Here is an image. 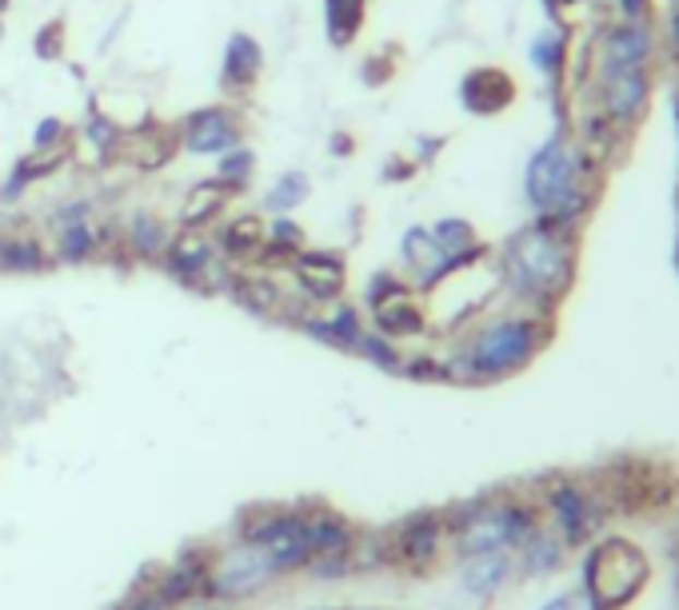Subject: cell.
I'll list each match as a JSON object with an SVG mask.
<instances>
[{
    "instance_id": "obj_30",
    "label": "cell",
    "mask_w": 679,
    "mask_h": 610,
    "mask_svg": "<svg viewBox=\"0 0 679 610\" xmlns=\"http://www.w3.org/2000/svg\"><path fill=\"white\" fill-rule=\"evenodd\" d=\"M432 240L440 243V252L444 255H468V252H476L480 248V231H476V224L472 219H464V216H444V219H436L432 228Z\"/></svg>"
},
{
    "instance_id": "obj_44",
    "label": "cell",
    "mask_w": 679,
    "mask_h": 610,
    "mask_svg": "<svg viewBox=\"0 0 679 610\" xmlns=\"http://www.w3.org/2000/svg\"><path fill=\"white\" fill-rule=\"evenodd\" d=\"M444 144H448L444 136H420V140H416V156H412V160L420 164V168H428V164H432L436 156L444 152Z\"/></svg>"
},
{
    "instance_id": "obj_45",
    "label": "cell",
    "mask_w": 679,
    "mask_h": 610,
    "mask_svg": "<svg viewBox=\"0 0 679 610\" xmlns=\"http://www.w3.org/2000/svg\"><path fill=\"white\" fill-rule=\"evenodd\" d=\"M416 172H420V164H416V160H404V156H396V160L384 164V180H412Z\"/></svg>"
},
{
    "instance_id": "obj_21",
    "label": "cell",
    "mask_w": 679,
    "mask_h": 610,
    "mask_svg": "<svg viewBox=\"0 0 679 610\" xmlns=\"http://www.w3.org/2000/svg\"><path fill=\"white\" fill-rule=\"evenodd\" d=\"M508 578H512V559L508 554H472V559H464L460 587L468 590L472 599H496Z\"/></svg>"
},
{
    "instance_id": "obj_48",
    "label": "cell",
    "mask_w": 679,
    "mask_h": 610,
    "mask_svg": "<svg viewBox=\"0 0 679 610\" xmlns=\"http://www.w3.org/2000/svg\"><path fill=\"white\" fill-rule=\"evenodd\" d=\"M575 4H584V0H544V9H548V16L556 21L563 9H575Z\"/></svg>"
},
{
    "instance_id": "obj_39",
    "label": "cell",
    "mask_w": 679,
    "mask_h": 610,
    "mask_svg": "<svg viewBox=\"0 0 679 610\" xmlns=\"http://www.w3.org/2000/svg\"><path fill=\"white\" fill-rule=\"evenodd\" d=\"M412 284H404L400 276H392V272H376L372 279H368V288H364V303H368V311H376L380 303L388 300H400V296H408Z\"/></svg>"
},
{
    "instance_id": "obj_20",
    "label": "cell",
    "mask_w": 679,
    "mask_h": 610,
    "mask_svg": "<svg viewBox=\"0 0 679 610\" xmlns=\"http://www.w3.org/2000/svg\"><path fill=\"white\" fill-rule=\"evenodd\" d=\"M264 240H269V224L260 216H233L221 224L216 236V252H224L228 260L245 264V260H260L264 255Z\"/></svg>"
},
{
    "instance_id": "obj_6",
    "label": "cell",
    "mask_w": 679,
    "mask_h": 610,
    "mask_svg": "<svg viewBox=\"0 0 679 610\" xmlns=\"http://www.w3.org/2000/svg\"><path fill=\"white\" fill-rule=\"evenodd\" d=\"M659 76L656 69H611V72H592V93H596V108L608 116L611 124H620L623 132H635L644 124L652 104H656Z\"/></svg>"
},
{
    "instance_id": "obj_51",
    "label": "cell",
    "mask_w": 679,
    "mask_h": 610,
    "mask_svg": "<svg viewBox=\"0 0 679 610\" xmlns=\"http://www.w3.org/2000/svg\"><path fill=\"white\" fill-rule=\"evenodd\" d=\"M4 240H9V236H4V231H0V252H4Z\"/></svg>"
},
{
    "instance_id": "obj_49",
    "label": "cell",
    "mask_w": 679,
    "mask_h": 610,
    "mask_svg": "<svg viewBox=\"0 0 679 610\" xmlns=\"http://www.w3.org/2000/svg\"><path fill=\"white\" fill-rule=\"evenodd\" d=\"M184 610H212L209 602H184Z\"/></svg>"
},
{
    "instance_id": "obj_28",
    "label": "cell",
    "mask_w": 679,
    "mask_h": 610,
    "mask_svg": "<svg viewBox=\"0 0 679 610\" xmlns=\"http://www.w3.org/2000/svg\"><path fill=\"white\" fill-rule=\"evenodd\" d=\"M308 196H312V176L293 168V172L272 180V188L264 192V212L269 216H293L296 207L308 204Z\"/></svg>"
},
{
    "instance_id": "obj_14",
    "label": "cell",
    "mask_w": 679,
    "mask_h": 610,
    "mask_svg": "<svg viewBox=\"0 0 679 610\" xmlns=\"http://www.w3.org/2000/svg\"><path fill=\"white\" fill-rule=\"evenodd\" d=\"M260 76H264V48L252 33H233L224 45L221 60V88L233 104H245L257 93Z\"/></svg>"
},
{
    "instance_id": "obj_12",
    "label": "cell",
    "mask_w": 679,
    "mask_h": 610,
    "mask_svg": "<svg viewBox=\"0 0 679 610\" xmlns=\"http://www.w3.org/2000/svg\"><path fill=\"white\" fill-rule=\"evenodd\" d=\"M296 276V288L305 291L312 303H336L344 296V284H348V267H344V255L340 252H324V248H300V252L288 260Z\"/></svg>"
},
{
    "instance_id": "obj_22",
    "label": "cell",
    "mask_w": 679,
    "mask_h": 610,
    "mask_svg": "<svg viewBox=\"0 0 679 610\" xmlns=\"http://www.w3.org/2000/svg\"><path fill=\"white\" fill-rule=\"evenodd\" d=\"M228 200H233V192H228L221 180H204V184H196L184 196V204H180V228L184 231L212 228V224L228 212Z\"/></svg>"
},
{
    "instance_id": "obj_38",
    "label": "cell",
    "mask_w": 679,
    "mask_h": 610,
    "mask_svg": "<svg viewBox=\"0 0 679 610\" xmlns=\"http://www.w3.org/2000/svg\"><path fill=\"white\" fill-rule=\"evenodd\" d=\"M69 148H72V136H69V124L60 116H45L33 128V152H69Z\"/></svg>"
},
{
    "instance_id": "obj_25",
    "label": "cell",
    "mask_w": 679,
    "mask_h": 610,
    "mask_svg": "<svg viewBox=\"0 0 679 610\" xmlns=\"http://www.w3.org/2000/svg\"><path fill=\"white\" fill-rule=\"evenodd\" d=\"M72 156L69 152H28L24 160H16V168L9 172V180H4V188H0V200H9V204H16V200L28 192V188L36 184V180H45V176L57 172V164H64Z\"/></svg>"
},
{
    "instance_id": "obj_7",
    "label": "cell",
    "mask_w": 679,
    "mask_h": 610,
    "mask_svg": "<svg viewBox=\"0 0 679 610\" xmlns=\"http://www.w3.org/2000/svg\"><path fill=\"white\" fill-rule=\"evenodd\" d=\"M240 542L260 547V551L276 563L281 575L300 571V566L312 563V547H308V518L296 515V511H257L252 523L245 527V535H240Z\"/></svg>"
},
{
    "instance_id": "obj_41",
    "label": "cell",
    "mask_w": 679,
    "mask_h": 610,
    "mask_svg": "<svg viewBox=\"0 0 679 610\" xmlns=\"http://www.w3.org/2000/svg\"><path fill=\"white\" fill-rule=\"evenodd\" d=\"M64 21H48L40 33H36V57L40 60H60L64 57Z\"/></svg>"
},
{
    "instance_id": "obj_35",
    "label": "cell",
    "mask_w": 679,
    "mask_h": 610,
    "mask_svg": "<svg viewBox=\"0 0 679 610\" xmlns=\"http://www.w3.org/2000/svg\"><path fill=\"white\" fill-rule=\"evenodd\" d=\"M81 144H88L100 160H108V156H117V152L124 148V132H120L105 112H93L88 116V124L81 128Z\"/></svg>"
},
{
    "instance_id": "obj_8",
    "label": "cell",
    "mask_w": 679,
    "mask_h": 610,
    "mask_svg": "<svg viewBox=\"0 0 679 610\" xmlns=\"http://www.w3.org/2000/svg\"><path fill=\"white\" fill-rule=\"evenodd\" d=\"M248 136V120L240 112V104H204L176 124V140L188 156H216L240 148Z\"/></svg>"
},
{
    "instance_id": "obj_31",
    "label": "cell",
    "mask_w": 679,
    "mask_h": 610,
    "mask_svg": "<svg viewBox=\"0 0 679 610\" xmlns=\"http://www.w3.org/2000/svg\"><path fill=\"white\" fill-rule=\"evenodd\" d=\"M96 248H100V236L93 231L88 219H81V224L57 228V252H52V260L57 264H84V260L96 255Z\"/></svg>"
},
{
    "instance_id": "obj_37",
    "label": "cell",
    "mask_w": 679,
    "mask_h": 610,
    "mask_svg": "<svg viewBox=\"0 0 679 610\" xmlns=\"http://www.w3.org/2000/svg\"><path fill=\"white\" fill-rule=\"evenodd\" d=\"M356 356H364L380 371H400L404 368V351L396 347V339H388V335H380V332H364L360 344H356Z\"/></svg>"
},
{
    "instance_id": "obj_23",
    "label": "cell",
    "mask_w": 679,
    "mask_h": 610,
    "mask_svg": "<svg viewBox=\"0 0 679 610\" xmlns=\"http://www.w3.org/2000/svg\"><path fill=\"white\" fill-rule=\"evenodd\" d=\"M372 332L388 335V339H416V335L428 332V315H424V308L408 296H400V300H388L380 303V308L372 311Z\"/></svg>"
},
{
    "instance_id": "obj_53",
    "label": "cell",
    "mask_w": 679,
    "mask_h": 610,
    "mask_svg": "<svg viewBox=\"0 0 679 610\" xmlns=\"http://www.w3.org/2000/svg\"><path fill=\"white\" fill-rule=\"evenodd\" d=\"M676 93H679V84H676Z\"/></svg>"
},
{
    "instance_id": "obj_1",
    "label": "cell",
    "mask_w": 679,
    "mask_h": 610,
    "mask_svg": "<svg viewBox=\"0 0 679 610\" xmlns=\"http://www.w3.org/2000/svg\"><path fill=\"white\" fill-rule=\"evenodd\" d=\"M604 172L608 168L592 152H584L575 144L572 128L556 124V132L527 156L524 200L544 224L580 231L599 204Z\"/></svg>"
},
{
    "instance_id": "obj_29",
    "label": "cell",
    "mask_w": 679,
    "mask_h": 610,
    "mask_svg": "<svg viewBox=\"0 0 679 610\" xmlns=\"http://www.w3.org/2000/svg\"><path fill=\"white\" fill-rule=\"evenodd\" d=\"M308 547L312 559H340L352 551V530L336 515H317L308 518Z\"/></svg>"
},
{
    "instance_id": "obj_15",
    "label": "cell",
    "mask_w": 679,
    "mask_h": 610,
    "mask_svg": "<svg viewBox=\"0 0 679 610\" xmlns=\"http://www.w3.org/2000/svg\"><path fill=\"white\" fill-rule=\"evenodd\" d=\"M165 272H172L188 288H209L212 276H221V252H216V243H212L209 236H200V231H180V236H172V243H168Z\"/></svg>"
},
{
    "instance_id": "obj_3",
    "label": "cell",
    "mask_w": 679,
    "mask_h": 610,
    "mask_svg": "<svg viewBox=\"0 0 679 610\" xmlns=\"http://www.w3.org/2000/svg\"><path fill=\"white\" fill-rule=\"evenodd\" d=\"M556 323L551 315H536V311H508L496 320L480 323L468 335V344L460 356L444 363L448 380L460 383H500L515 371H524L532 359L551 344Z\"/></svg>"
},
{
    "instance_id": "obj_32",
    "label": "cell",
    "mask_w": 679,
    "mask_h": 610,
    "mask_svg": "<svg viewBox=\"0 0 679 610\" xmlns=\"http://www.w3.org/2000/svg\"><path fill=\"white\" fill-rule=\"evenodd\" d=\"M233 291H236V300L245 303L248 311H257V315H276V311L284 308V291L276 288L269 276L233 279Z\"/></svg>"
},
{
    "instance_id": "obj_10",
    "label": "cell",
    "mask_w": 679,
    "mask_h": 610,
    "mask_svg": "<svg viewBox=\"0 0 679 610\" xmlns=\"http://www.w3.org/2000/svg\"><path fill=\"white\" fill-rule=\"evenodd\" d=\"M281 575L276 563L269 554L252 547V542H240L236 551L224 554V563H216L209 571V599H252L260 590L269 587L272 578Z\"/></svg>"
},
{
    "instance_id": "obj_42",
    "label": "cell",
    "mask_w": 679,
    "mask_h": 610,
    "mask_svg": "<svg viewBox=\"0 0 679 610\" xmlns=\"http://www.w3.org/2000/svg\"><path fill=\"white\" fill-rule=\"evenodd\" d=\"M384 57H388V52H384ZM384 57H368V60H364L360 81L368 84V88H380V84H388L392 76H396V64H392V60L384 64Z\"/></svg>"
},
{
    "instance_id": "obj_43",
    "label": "cell",
    "mask_w": 679,
    "mask_h": 610,
    "mask_svg": "<svg viewBox=\"0 0 679 610\" xmlns=\"http://www.w3.org/2000/svg\"><path fill=\"white\" fill-rule=\"evenodd\" d=\"M664 48H668L671 64H676L679 72V4H668V21H664Z\"/></svg>"
},
{
    "instance_id": "obj_40",
    "label": "cell",
    "mask_w": 679,
    "mask_h": 610,
    "mask_svg": "<svg viewBox=\"0 0 679 610\" xmlns=\"http://www.w3.org/2000/svg\"><path fill=\"white\" fill-rule=\"evenodd\" d=\"M659 0H616V21L623 24H656Z\"/></svg>"
},
{
    "instance_id": "obj_5",
    "label": "cell",
    "mask_w": 679,
    "mask_h": 610,
    "mask_svg": "<svg viewBox=\"0 0 679 610\" xmlns=\"http://www.w3.org/2000/svg\"><path fill=\"white\" fill-rule=\"evenodd\" d=\"M647 559L628 539H604L587 551L584 563V599L592 610H620L644 590Z\"/></svg>"
},
{
    "instance_id": "obj_19",
    "label": "cell",
    "mask_w": 679,
    "mask_h": 610,
    "mask_svg": "<svg viewBox=\"0 0 679 610\" xmlns=\"http://www.w3.org/2000/svg\"><path fill=\"white\" fill-rule=\"evenodd\" d=\"M300 332L320 339V344L336 347V351H356V344H360V335L368 332V327H364L360 308L336 303L329 315H305V320H300Z\"/></svg>"
},
{
    "instance_id": "obj_33",
    "label": "cell",
    "mask_w": 679,
    "mask_h": 610,
    "mask_svg": "<svg viewBox=\"0 0 679 610\" xmlns=\"http://www.w3.org/2000/svg\"><path fill=\"white\" fill-rule=\"evenodd\" d=\"M520 554H524V566L532 575H556L563 563V539L560 535H548V530H536V535L520 547Z\"/></svg>"
},
{
    "instance_id": "obj_16",
    "label": "cell",
    "mask_w": 679,
    "mask_h": 610,
    "mask_svg": "<svg viewBox=\"0 0 679 610\" xmlns=\"http://www.w3.org/2000/svg\"><path fill=\"white\" fill-rule=\"evenodd\" d=\"M527 57L536 64V72L548 81L551 96H556V112H560V124H568L563 116V88H568V60H572V28L563 24H551L544 33H536V40L527 45Z\"/></svg>"
},
{
    "instance_id": "obj_4",
    "label": "cell",
    "mask_w": 679,
    "mask_h": 610,
    "mask_svg": "<svg viewBox=\"0 0 679 610\" xmlns=\"http://www.w3.org/2000/svg\"><path fill=\"white\" fill-rule=\"evenodd\" d=\"M536 530L539 518L527 503H464L452 515V542L464 559L520 551Z\"/></svg>"
},
{
    "instance_id": "obj_9",
    "label": "cell",
    "mask_w": 679,
    "mask_h": 610,
    "mask_svg": "<svg viewBox=\"0 0 679 610\" xmlns=\"http://www.w3.org/2000/svg\"><path fill=\"white\" fill-rule=\"evenodd\" d=\"M659 52H664V36L659 24H623L611 21L599 28L596 36V69L592 72H611V69H656Z\"/></svg>"
},
{
    "instance_id": "obj_46",
    "label": "cell",
    "mask_w": 679,
    "mask_h": 610,
    "mask_svg": "<svg viewBox=\"0 0 679 610\" xmlns=\"http://www.w3.org/2000/svg\"><path fill=\"white\" fill-rule=\"evenodd\" d=\"M544 610H592V602L584 595H560V599H551Z\"/></svg>"
},
{
    "instance_id": "obj_2",
    "label": "cell",
    "mask_w": 679,
    "mask_h": 610,
    "mask_svg": "<svg viewBox=\"0 0 679 610\" xmlns=\"http://www.w3.org/2000/svg\"><path fill=\"white\" fill-rule=\"evenodd\" d=\"M575 267H580V231L532 219L527 228L504 240L496 272L504 291L524 311L556 315L575 284Z\"/></svg>"
},
{
    "instance_id": "obj_13",
    "label": "cell",
    "mask_w": 679,
    "mask_h": 610,
    "mask_svg": "<svg viewBox=\"0 0 679 610\" xmlns=\"http://www.w3.org/2000/svg\"><path fill=\"white\" fill-rule=\"evenodd\" d=\"M520 100V84L500 64H480L468 69L460 81V108L468 116H500Z\"/></svg>"
},
{
    "instance_id": "obj_52",
    "label": "cell",
    "mask_w": 679,
    "mask_h": 610,
    "mask_svg": "<svg viewBox=\"0 0 679 610\" xmlns=\"http://www.w3.org/2000/svg\"><path fill=\"white\" fill-rule=\"evenodd\" d=\"M676 207H679V188H676Z\"/></svg>"
},
{
    "instance_id": "obj_34",
    "label": "cell",
    "mask_w": 679,
    "mask_h": 610,
    "mask_svg": "<svg viewBox=\"0 0 679 610\" xmlns=\"http://www.w3.org/2000/svg\"><path fill=\"white\" fill-rule=\"evenodd\" d=\"M212 180H221V184L228 188L233 196H236V192H245V188L257 180V152L248 148V144H240V148H233V152H224Z\"/></svg>"
},
{
    "instance_id": "obj_47",
    "label": "cell",
    "mask_w": 679,
    "mask_h": 610,
    "mask_svg": "<svg viewBox=\"0 0 679 610\" xmlns=\"http://www.w3.org/2000/svg\"><path fill=\"white\" fill-rule=\"evenodd\" d=\"M329 152L344 160V156H352V152H356V140H352L348 132H336V136L329 140Z\"/></svg>"
},
{
    "instance_id": "obj_36",
    "label": "cell",
    "mask_w": 679,
    "mask_h": 610,
    "mask_svg": "<svg viewBox=\"0 0 679 610\" xmlns=\"http://www.w3.org/2000/svg\"><path fill=\"white\" fill-rule=\"evenodd\" d=\"M300 248H305V228H300L293 216H272L264 255H284V260H293Z\"/></svg>"
},
{
    "instance_id": "obj_24",
    "label": "cell",
    "mask_w": 679,
    "mask_h": 610,
    "mask_svg": "<svg viewBox=\"0 0 679 610\" xmlns=\"http://www.w3.org/2000/svg\"><path fill=\"white\" fill-rule=\"evenodd\" d=\"M368 24V0H324V36L332 48H352Z\"/></svg>"
},
{
    "instance_id": "obj_17",
    "label": "cell",
    "mask_w": 679,
    "mask_h": 610,
    "mask_svg": "<svg viewBox=\"0 0 679 610\" xmlns=\"http://www.w3.org/2000/svg\"><path fill=\"white\" fill-rule=\"evenodd\" d=\"M440 542H444V518L412 515V518H404L396 527V535H392V554H396V563L420 571V566H428L436 559Z\"/></svg>"
},
{
    "instance_id": "obj_50",
    "label": "cell",
    "mask_w": 679,
    "mask_h": 610,
    "mask_svg": "<svg viewBox=\"0 0 679 610\" xmlns=\"http://www.w3.org/2000/svg\"><path fill=\"white\" fill-rule=\"evenodd\" d=\"M676 272H679V236H676Z\"/></svg>"
},
{
    "instance_id": "obj_18",
    "label": "cell",
    "mask_w": 679,
    "mask_h": 610,
    "mask_svg": "<svg viewBox=\"0 0 679 610\" xmlns=\"http://www.w3.org/2000/svg\"><path fill=\"white\" fill-rule=\"evenodd\" d=\"M572 136H575V144L584 152H592L604 168H611V164L620 160L623 152H628V144H632V132H623L620 124H611L608 116L599 112L596 104L592 108H584L580 112V120H575V128H572Z\"/></svg>"
},
{
    "instance_id": "obj_11",
    "label": "cell",
    "mask_w": 679,
    "mask_h": 610,
    "mask_svg": "<svg viewBox=\"0 0 679 610\" xmlns=\"http://www.w3.org/2000/svg\"><path fill=\"white\" fill-rule=\"evenodd\" d=\"M548 511L556 518V530H560L563 547H580L599 530L604 523V507H599L596 495H587L584 487L572 483V479H556L548 487Z\"/></svg>"
},
{
    "instance_id": "obj_26",
    "label": "cell",
    "mask_w": 679,
    "mask_h": 610,
    "mask_svg": "<svg viewBox=\"0 0 679 610\" xmlns=\"http://www.w3.org/2000/svg\"><path fill=\"white\" fill-rule=\"evenodd\" d=\"M168 243H172V231L160 216L153 212H132L129 216V248L132 255L141 260H165Z\"/></svg>"
},
{
    "instance_id": "obj_27",
    "label": "cell",
    "mask_w": 679,
    "mask_h": 610,
    "mask_svg": "<svg viewBox=\"0 0 679 610\" xmlns=\"http://www.w3.org/2000/svg\"><path fill=\"white\" fill-rule=\"evenodd\" d=\"M52 264V252L36 236H9L4 240V252H0V272H12V276H36Z\"/></svg>"
}]
</instances>
